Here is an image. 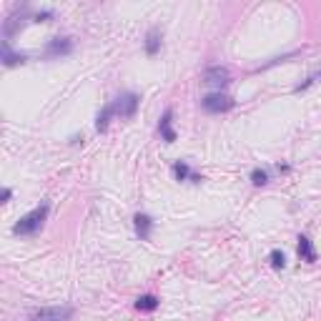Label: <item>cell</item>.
<instances>
[{"label": "cell", "mask_w": 321, "mask_h": 321, "mask_svg": "<svg viewBox=\"0 0 321 321\" xmlns=\"http://www.w3.org/2000/svg\"><path fill=\"white\" fill-rule=\"evenodd\" d=\"M48 211H50V206L40 203L38 208H33L30 213H25L13 226V234H18V236H33V234H38L40 229H43V223H45V218H48Z\"/></svg>", "instance_id": "cell-1"}, {"label": "cell", "mask_w": 321, "mask_h": 321, "mask_svg": "<svg viewBox=\"0 0 321 321\" xmlns=\"http://www.w3.org/2000/svg\"><path fill=\"white\" fill-rule=\"evenodd\" d=\"M201 108L206 111V113H226V111H231L234 108V101L226 95V93H211V95H206L203 101H201Z\"/></svg>", "instance_id": "cell-2"}, {"label": "cell", "mask_w": 321, "mask_h": 321, "mask_svg": "<svg viewBox=\"0 0 321 321\" xmlns=\"http://www.w3.org/2000/svg\"><path fill=\"white\" fill-rule=\"evenodd\" d=\"M73 316V309L71 306H45V309H38L33 311V321H71Z\"/></svg>", "instance_id": "cell-3"}, {"label": "cell", "mask_w": 321, "mask_h": 321, "mask_svg": "<svg viewBox=\"0 0 321 321\" xmlns=\"http://www.w3.org/2000/svg\"><path fill=\"white\" fill-rule=\"evenodd\" d=\"M138 95L136 93H123V95H118L111 106H113V111H116V116H120V118H131L133 113H136V108H138Z\"/></svg>", "instance_id": "cell-4"}, {"label": "cell", "mask_w": 321, "mask_h": 321, "mask_svg": "<svg viewBox=\"0 0 321 321\" xmlns=\"http://www.w3.org/2000/svg\"><path fill=\"white\" fill-rule=\"evenodd\" d=\"M229 80H231V71H229L226 66H211V68H206V73H203V83H206V85L226 88Z\"/></svg>", "instance_id": "cell-5"}, {"label": "cell", "mask_w": 321, "mask_h": 321, "mask_svg": "<svg viewBox=\"0 0 321 321\" xmlns=\"http://www.w3.org/2000/svg\"><path fill=\"white\" fill-rule=\"evenodd\" d=\"M173 111L171 108H166L163 111V116H160V123H158V131H160V138L166 141V143H173L176 141V131H173Z\"/></svg>", "instance_id": "cell-6"}, {"label": "cell", "mask_w": 321, "mask_h": 321, "mask_svg": "<svg viewBox=\"0 0 321 321\" xmlns=\"http://www.w3.org/2000/svg\"><path fill=\"white\" fill-rule=\"evenodd\" d=\"M71 50H73L71 38H53L48 43V48H45V55L48 58H53V55H68Z\"/></svg>", "instance_id": "cell-7"}, {"label": "cell", "mask_w": 321, "mask_h": 321, "mask_svg": "<svg viewBox=\"0 0 321 321\" xmlns=\"http://www.w3.org/2000/svg\"><path fill=\"white\" fill-rule=\"evenodd\" d=\"M133 223H136V234H138V239H141V241H148V236H151V229H153V221H151V216H146V213H136Z\"/></svg>", "instance_id": "cell-8"}, {"label": "cell", "mask_w": 321, "mask_h": 321, "mask_svg": "<svg viewBox=\"0 0 321 321\" xmlns=\"http://www.w3.org/2000/svg\"><path fill=\"white\" fill-rule=\"evenodd\" d=\"M299 256H301L304 261H309V264L316 261V251H314L311 241L306 239V236H299Z\"/></svg>", "instance_id": "cell-9"}, {"label": "cell", "mask_w": 321, "mask_h": 321, "mask_svg": "<svg viewBox=\"0 0 321 321\" xmlns=\"http://www.w3.org/2000/svg\"><path fill=\"white\" fill-rule=\"evenodd\" d=\"M136 309L138 311H156L158 309V299L153 294H143V296L136 299Z\"/></svg>", "instance_id": "cell-10"}, {"label": "cell", "mask_w": 321, "mask_h": 321, "mask_svg": "<svg viewBox=\"0 0 321 321\" xmlns=\"http://www.w3.org/2000/svg\"><path fill=\"white\" fill-rule=\"evenodd\" d=\"M113 116H116V111H113V106L108 103V106H106V108L101 111L98 120H95V131H98V133H103V131L108 128V123H111V118H113Z\"/></svg>", "instance_id": "cell-11"}, {"label": "cell", "mask_w": 321, "mask_h": 321, "mask_svg": "<svg viewBox=\"0 0 321 321\" xmlns=\"http://www.w3.org/2000/svg\"><path fill=\"white\" fill-rule=\"evenodd\" d=\"M3 63L10 68V66H18V63H25V55L23 53H13L10 50V45L5 43V48H3Z\"/></svg>", "instance_id": "cell-12"}, {"label": "cell", "mask_w": 321, "mask_h": 321, "mask_svg": "<svg viewBox=\"0 0 321 321\" xmlns=\"http://www.w3.org/2000/svg\"><path fill=\"white\" fill-rule=\"evenodd\" d=\"M158 50H160V33L153 28V30L148 33V38H146V53H148V55H156Z\"/></svg>", "instance_id": "cell-13"}, {"label": "cell", "mask_w": 321, "mask_h": 321, "mask_svg": "<svg viewBox=\"0 0 321 321\" xmlns=\"http://www.w3.org/2000/svg\"><path fill=\"white\" fill-rule=\"evenodd\" d=\"M191 168H188V163L186 160H176L173 163V176H176V181H186V178H191Z\"/></svg>", "instance_id": "cell-14"}, {"label": "cell", "mask_w": 321, "mask_h": 321, "mask_svg": "<svg viewBox=\"0 0 321 321\" xmlns=\"http://www.w3.org/2000/svg\"><path fill=\"white\" fill-rule=\"evenodd\" d=\"M251 183H253V186H266V183H269V173L261 171V168L251 171Z\"/></svg>", "instance_id": "cell-15"}, {"label": "cell", "mask_w": 321, "mask_h": 321, "mask_svg": "<svg viewBox=\"0 0 321 321\" xmlns=\"http://www.w3.org/2000/svg\"><path fill=\"white\" fill-rule=\"evenodd\" d=\"M269 261H271V266H274V269H283V266H286V256H283V251H279V248H274V251H271Z\"/></svg>", "instance_id": "cell-16"}, {"label": "cell", "mask_w": 321, "mask_h": 321, "mask_svg": "<svg viewBox=\"0 0 321 321\" xmlns=\"http://www.w3.org/2000/svg\"><path fill=\"white\" fill-rule=\"evenodd\" d=\"M10 199H13V191H10V188H5V191H3V203H8Z\"/></svg>", "instance_id": "cell-17"}]
</instances>
